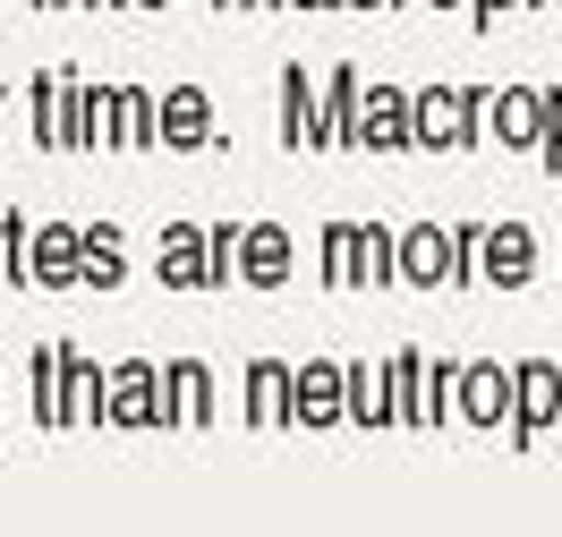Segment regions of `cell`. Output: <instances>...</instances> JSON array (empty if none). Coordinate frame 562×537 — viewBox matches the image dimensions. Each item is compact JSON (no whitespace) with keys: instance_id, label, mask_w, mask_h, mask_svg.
<instances>
[{"instance_id":"obj_1","label":"cell","mask_w":562,"mask_h":537,"mask_svg":"<svg viewBox=\"0 0 562 537\" xmlns=\"http://www.w3.org/2000/svg\"><path fill=\"white\" fill-rule=\"evenodd\" d=\"M486 86H409V154H469Z\"/></svg>"},{"instance_id":"obj_2","label":"cell","mask_w":562,"mask_h":537,"mask_svg":"<svg viewBox=\"0 0 562 537\" xmlns=\"http://www.w3.org/2000/svg\"><path fill=\"white\" fill-rule=\"evenodd\" d=\"M554 418H562V367L554 358H520V367H512V410H503L494 435H512V452H528Z\"/></svg>"},{"instance_id":"obj_3","label":"cell","mask_w":562,"mask_h":537,"mask_svg":"<svg viewBox=\"0 0 562 537\" xmlns=\"http://www.w3.org/2000/svg\"><path fill=\"white\" fill-rule=\"evenodd\" d=\"M537 128H546V86H486L477 94V145L537 154Z\"/></svg>"},{"instance_id":"obj_4","label":"cell","mask_w":562,"mask_h":537,"mask_svg":"<svg viewBox=\"0 0 562 537\" xmlns=\"http://www.w3.org/2000/svg\"><path fill=\"white\" fill-rule=\"evenodd\" d=\"M546 265V239L528 222H477V290H528Z\"/></svg>"},{"instance_id":"obj_5","label":"cell","mask_w":562,"mask_h":537,"mask_svg":"<svg viewBox=\"0 0 562 537\" xmlns=\"http://www.w3.org/2000/svg\"><path fill=\"white\" fill-rule=\"evenodd\" d=\"M341 154H409V86H358Z\"/></svg>"},{"instance_id":"obj_6","label":"cell","mask_w":562,"mask_h":537,"mask_svg":"<svg viewBox=\"0 0 562 537\" xmlns=\"http://www.w3.org/2000/svg\"><path fill=\"white\" fill-rule=\"evenodd\" d=\"M392 282L409 290L452 282V222H392Z\"/></svg>"},{"instance_id":"obj_7","label":"cell","mask_w":562,"mask_h":537,"mask_svg":"<svg viewBox=\"0 0 562 537\" xmlns=\"http://www.w3.org/2000/svg\"><path fill=\"white\" fill-rule=\"evenodd\" d=\"M512 410V358H460L452 367V418L460 427H503Z\"/></svg>"},{"instance_id":"obj_8","label":"cell","mask_w":562,"mask_h":537,"mask_svg":"<svg viewBox=\"0 0 562 537\" xmlns=\"http://www.w3.org/2000/svg\"><path fill=\"white\" fill-rule=\"evenodd\" d=\"M290 427H341V358H307V367H290Z\"/></svg>"},{"instance_id":"obj_9","label":"cell","mask_w":562,"mask_h":537,"mask_svg":"<svg viewBox=\"0 0 562 537\" xmlns=\"http://www.w3.org/2000/svg\"><path fill=\"white\" fill-rule=\"evenodd\" d=\"M299 265V239L281 222H239V290H281Z\"/></svg>"},{"instance_id":"obj_10","label":"cell","mask_w":562,"mask_h":537,"mask_svg":"<svg viewBox=\"0 0 562 537\" xmlns=\"http://www.w3.org/2000/svg\"><path fill=\"white\" fill-rule=\"evenodd\" d=\"M358 86L367 77L350 69V60H333L316 86V120H307V154H341V137H350V111H358Z\"/></svg>"},{"instance_id":"obj_11","label":"cell","mask_w":562,"mask_h":537,"mask_svg":"<svg viewBox=\"0 0 562 537\" xmlns=\"http://www.w3.org/2000/svg\"><path fill=\"white\" fill-rule=\"evenodd\" d=\"M154 145H171V154H205V145H213L205 86H171V94L154 103Z\"/></svg>"},{"instance_id":"obj_12","label":"cell","mask_w":562,"mask_h":537,"mask_svg":"<svg viewBox=\"0 0 562 537\" xmlns=\"http://www.w3.org/2000/svg\"><path fill=\"white\" fill-rule=\"evenodd\" d=\"M239 401H247V427L256 435H290V358H247Z\"/></svg>"},{"instance_id":"obj_13","label":"cell","mask_w":562,"mask_h":537,"mask_svg":"<svg viewBox=\"0 0 562 537\" xmlns=\"http://www.w3.org/2000/svg\"><path fill=\"white\" fill-rule=\"evenodd\" d=\"M103 410H111V427H162V367L128 358L103 384Z\"/></svg>"},{"instance_id":"obj_14","label":"cell","mask_w":562,"mask_h":537,"mask_svg":"<svg viewBox=\"0 0 562 537\" xmlns=\"http://www.w3.org/2000/svg\"><path fill=\"white\" fill-rule=\"evenodd\" d=\"M162 427H213V367L205 358H171L162 367Z\"/></svg>"},{"instance_id":"obj_15","label":"cell","mask_w":562,"mask_h":537,"mask_svg":"<svg viewBox=\"0 0 562 537\" xmlns=\"http://www.w3.org/2000/svg\"><path fill=\"white\" fill-rule=\"evenodd\" d=\"M341 427H392L384 358H341Z\"/></svg>"},{"instance_id":"obj_16","label":"cell","mask_w":562,"mask_h":537,"mask_svg":"<svg viewBox=\"0 0 562 537\" xmlns=\"http://www.w3.org/2000/svg\"><path fill=\"white\" fill-rule=\"evenodd\" d=\"M154 273H162V290H205V231H196V222H162Z\"/></svg>"},{"instance_id":"obj_17","label":"cell","mask_w":562,"mask_h":537,"mask_svg":"<svg viewBox=\"0 0 562 537\" xmlns=\"http://www.w3.org/2000/svg\"><path fill=\"white\" fill-rule=\"evenodd\" d=\"M324 290H367V222H324Z\"/></svg>"},{"instance_id":"obj_18","label":"cell","mask_w":562,"mask_h":537,"mask_svg":"<svg viewBox=\"0 0 562 537\" xmlns=\"http://www.w3.org/2000/svg\"><path fill=\"white\" fill-rule=\"evenodd\" d=\"M307 120H316V77L307 60H281V145L307 154Z\"/></svg>"},{"instance_id":"obj_19","label":"cell","mask_w":562,"mask_h":537,"mask_svg":"<svg viewBox=\"0 0 562 537\" xmlns=\"http://www.w3.org/2000/svg\"><path fill=\"white\" fill-rule=\"evenodd\" d=\"M103 137L111 145H154V94H137V86L103 94Z\"/></svg>"},{"instance_id":"obj_20","label":"cell","mask_w":562,"mask_h":537,"mask_svg":"<svg viewBox=\"0 0 562 537\" xmlns=\"http://www.w3.org/2000/svg\"><path fill=\"white\" fill-rule=\"evenodd\" d=\"M94 418H103V376L60 358V427H94Z\"/></svg>"},{"instance_id":"obj_21","label":"cell","mask_w":562,"mask_h":537,"mask_svg":"<svg viewBox=\"0 0 562 537\" xmlns=\"http://www.w3.org/2000/svg\"><path fill=\"white\" fill-rule=\"evenodd\" d=\"M77 265H86V282H120V273H128V248H120V231H86V239H77Z\"/></svg>"},{"instance_id":"obj_22","label":"cell","mask_w":562,"mask_h":537,"mask_svg":"<svg viewBox=\"0 0 562 537\" xmlns=\"http://www.w3.org/2000/svg\"><path fill=\"white\" fill-rule=\"evenodd\" d=\"M239 282V222H213L205 231V290H231Z\"/></svg>"},{"instance_id":"obj_23","label":"cell","mask_w":562,"mask_h":537,"mask_svg":"<svg viewBox=\"0 0 562 537\" xmlns=\"http://www.w3.org/2000/svg\"><path fill=\"white\" fill-rule=\"evenodd\" d=\"M26 273H43V282H69V273H77V239H69V231H52V239L35 248V265H26Z\"/></svg>"},{"instance_id":"obj_24","label":"cell","mask_w":562,"mask_h":537,"mask_svg":"<svg viewBox=\"0 0 562 537\" xmlns=\"http://www.w3.org/2000/svg\"><path fill=\"white\" fill-rule=\"evenodd\" d=\"M443 290H477V222H452V282Z\"/></svg>"},{"instance_id":"obj_25","label":"cell","mask_w":562,"mask_h":537,"mask_svg":"<svg viewBox=\"0 0 562 537\" xmlns=\"http://www.w3.org/2000/svg\"><path fill=\"white\" fill-rule=\"evenodd\" d=\"M537 163L562 179V86H546V128H537Z\"/></svg>"},{"instance_id":"obj_26","label":"cell","mask_w":562,"mask_h":537,"mask_svg":"<svg viewBox=\"0 0 562 537\" xmlns=\"http://www.w3.org/2000/svg\"><path fill=\"white\" fill-rule=\"evenodd\" d=\"M367 290H392V222H367Z\"/></svg>"},{"instance_id":"obj_27","label":"cell","mask_w":562,"mask_h":537,"mask_svg":"<svg viewBox=\"0 0 562 537\" xmlns=\"http://www.w3.org/2000/svg\"><path fill=\"white\" fill-rule=\"evenodd\" d=\"M60 358H69V350H52L35 367V410H43V418H60Z\"/></svg>"},{"instance_id":"obj_28","label":"cell","mask_w":562,"mask_h":537,"mask_svg":"<svg viewBox=\"0 0 562 537\" xmlns=\"http://www.w3.org/2000/svg\"><path fill=\"white\" fill-rule=\"evenodd\" d=\"M512 9H520V0H469V26H477V35H494Z\"/></svg>"},{"instance_id":"obj_29","label":"cell","mask_w":562,"mask_h":537,"mask_svg":"<svg viewBox=\"0 0 562 537\" xmlns=\"http://www.w3.org/2000/svg\"><path fill=\"white\" fill-rule=\"evenodd\" d=\"M350 18H384V9H401V0H341Z\"/></svg>"},{"instance_id":"obj_30","label":"cell","mask_w":562,"mask_h":537,"mask_svg":"<svg viewBox=\"0 0 562 537\" xmlns=\"http://www.w3.org/2000/svg\"><path fill=\"white\" fill-rule=\"evenodd\" d=\"M281 0H239V18H273Z\"/></svg>"},{"instance_id":"obj_31","label":"cell","mask_w":562,"mask_h":537,"mask_svg":"<svg viewBox=\"0 0 562 537\" xmlns=\"http://www.w3.org/2000/svg\"><path fill=\"white\" fill-rule=\"evenodd\" d=\"M281 9H307V18H316V9H341V0H281Z\"/></svg>"},{"instance_id":"obj_32","label":"cell","mask_w":562,"mask_h":537,"mask_svg":"<svg viewBox=\"0 0 562 537\" xmlns=\"http://www.w3.org/2000/svg\"><path fill=\"white\" fill-rule=\"evenodd\" d=\"M213 9H222V18H239V0H213Z\"/></svg>"},{"instance_id":"obj_33","label":"cell","mask_w":562,"mask_h":537,"mask_svg":"<svg viewBox=\"0 0 562 537\" xmlns=\"http://www.w3.org/2000/svg\"><path fill=\"white\" fill-rule=\"evenodd\" d=\"M426 9H469V0H426Z\"/></svg>"},{"instance_id":"obj_34","label":"cell","mask_w":562,"mask_h":537,"mask_svg":"<svg viewBox=\"0 0 562 537\" xmlns=\"http://www.w3.org/2000/svg\"><path fill=\"white\" fill-rule=\"evenodd\" d=\"M520 9H562V0H520Z\"/></svg>"},{"instance_id":"obj_35","label":"cell","mask_w":562,"mask_h":537,"mask_svg":"<svg viewBox=\"0 0 562 537\" xmlns=\"http://www.w3.org/2000/svg\"><path fill=\"white\" fill-rule=\"evenodd\" d=\"M137 9H171V0H137Z\"/></svg>"},{"instance_id":"obj_36","label":"cell","mask_w":562,"mask_h":537,"mask_svg":"<svg viewBox=\"0 0 562 537\" xmlns=\"http://www.w3.org/2000/svg\"><path fill=\"white\" fill-rule=\"evenodd\" d=\"M554 367H562V358H554ZM554 427H562V418H554Z\"/></svg>"},{"instance_id":"obj_37","label":"cell","mask_w":562,"mask_h":537,"mask_svg":"<svg viewBox=\"0 0 562 537\" xmlns=\"http://www.w3.org/2000/svg\"><path fill=\"white\" fill-rule=\"evenodd\" d=\"M554 265H562V248H554Z\"/></svg>"}]
</instances>
